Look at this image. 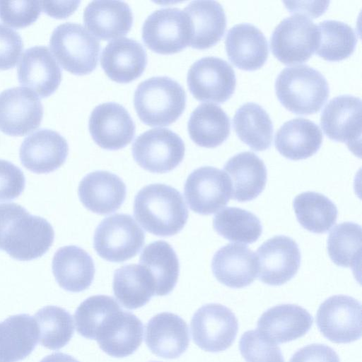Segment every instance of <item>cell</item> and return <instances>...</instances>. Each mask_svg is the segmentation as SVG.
Instances as JSON below:
<instances>
[{
  "instance_id": "6da1fadb",
  "label": "cell",
  "mask_w": 362,
  "mask_h": 362,
  "mask_svg": "<svg viewBox=\"0 0 362 362\" xmlns=\"http://www.w3.org/2000/svg\"><path fill=\"white\" fill-rule=\"evenodd\" d=\"M54 232L45 218L31 215L16 203L0 204V250L19 261L42 257L53 243Z\"/></svg>"
},
{
  "instance_id": "7a4b0ae2",
  "label": "cell",
  "mask_w": 362,
  "mask_h": 362,
  "mask_svg": "<svg viewBox=\"0 0 362 362\" xmlns=\"http://www.w3.org/2000/svg\"><path fill=\"white\" fill-rule=\"evenodd\" d=\"M134 215L148 233L171 236L185 226L188 209L179 191L165 184H151L141 188L134 198Z\"/></svg>"
},
{
  "instance_id": "3957f363",
  "label": "cell",
  "mask_w": 362,
  "mask_h": 362,
  "mask_svg": "<svg viewBox=\"0 0 362 362\" xmlns=\"http://www.w3.org/2000/svg\"><path fill=\"white\" fill-rule=\"evenodd\" d=\"M275 90L280 103L297 115L318 112L327 101L329 85L324 76L308 65L287 66L278 75Z\"/></svg>"
},
{
  "instance_id": "277c9868",
  "label": "cell",
  "mask_w": 362,
  "mask_h": 362,
  "mask_svg": "<svg viewBox=\"0 0 362 362\" xmlns=\"http://www.w3.org/2000/svg\"><path fill=\"white\" fill-rule=\"evenodd\" d=\"M134 105L145 124L168 126L182 114L186 105V93L182 86L171 78L152 77L137 86Z\"/></svg>"
},
{
  "instance_id": "5b68a950",
  "label": "cell",
  "mask_w": 362,
  "mask_h": 362,
  "mask_svg": "<svg viewBox=\"0 0 362 362\" xmlns=\"http://www.w3.org/2000/svg\"><path fill=\"white\" fill-rule=\"evenodd\" d=\"M49 47L61 66L71 74L86 75L98 65L100 43L80 24L68 22L58 25L51 35Z\"/></svg>"
},
{
  "instance_id": "8992f818",
  "label": "cell",
  "mask_w": 362,
  "mask_h": 362,
  "mask_svg": "<svg viewBox=\"0 0 362 362\" xmlns=\"http://www.w3.org/2000/svg\"><path fill=\"white\" fill-rule=\"evenodd\" d=\"M145 233L129 214H116L97 226L93 247L103 259L122 262L135 257L144 245Z\"/></svg>"
},
{
  "instance_id": "52a82bcc",
  "label": "cell",
  "mask_w": 362,
  "mask_h": 362,
  "mask_svg": "<svg viewBox=\"0 0 362 362\" xmlns=\"http://www.w3.org/2000/svg\"><path fill=\"white\" fill-rule=\"evenodd\" d=\"M317 25L305 15L296 13L281 21L270 39L273 54L285 64L308 61L316 50Z\"/></svg>"
},
{
  "instance_id": "ba28073f",
  "label": "cell",
  "mask_w": 362,
  "mask_h": 362,
  "mask_svg": "<svg viewBox=\"0 0 362 362\" xmlns=\"http://www.w3.org/2000/svg\"><path fill=\"white\" fill-rule=\"evenodd\" d=\"M189 18L178 8H165L153 11L142 27V40L154 52L171 54L189 45Z\"/></svg>"
},
{
  "instance_id": "9c48e42d",
  "label": "cell",
  "mask_w": 362,
  "mask_h": 362,
  "mask_svg": "<svg viewBox=\"0 0 362 362\" xmlns=\"http://www.w3.org/2000/svg\"><path fill=\"white\" fill-rule=\"evenodd\" d=\"M135 161L144 170L165 173L175 169L183 160L185 146L182 139L166 128L148 130L136 137L132 148Z\"/></svg>"
},
{
  "instance_id": "30bf717a",
  "label": "cell",
  "mask_w": 362,
  "mask_h": 362,
  "mask_svg": "<svg viewBox=\"0 0 362 362\" xmlns=\"http://www.w3.org/2000/svg\"><path fill=\"white\" fill-rule=\"evenodd\" d=\"M190 327L194 342L202 350L215 353L232 345L238 322L228 308L219 303H209L194 313Z\"/></svg>"
},
{
  "instance_id": "8fae6325",
  "label": "cell",
  "mask_w": 362,
  "mask_h": 362,
  "mask_svg": "<svg viewBox=\"0 0 362 362\" xmlns=\"http://www.w3.org/2000/svg\"><path fill=\"white\" fill-rule=\"evenodd\" d=\"M322 335L336 344H348L361 337V305L353 297L335 295L326 299L316 314Z\"/></svg>"
},
{
  "instance_id": "7c38bea8",
  "label": "cell",
  "mask_w": 362,
  "mask_h": 362,
  "mask_svg": "<svg viewBox=\"0 0 362 362\" xmlns=\"http://www.w3.org/2000/svg\"><path fill=\"white\" fill-rule=\"evenodd\" d=\"M190 93L203 102L223 103L233 94L236 78L233 68L216 57H205L192 64L187 76Z\"/></svg>"
},
{
  "instance_id": "4fadbf2b",
  "label": "cell",
  "mask_w": 362,
  "mask_h": 362,
  "mask_svg": "<svg viewBox=\"0 0 362 362\" xmlns=\"http://www.w3.org/2000/svg\"><path fill=\"white\" fill-rule=\"evenodd\" d=\"M184 194L191 210L201 215H210L228 203L231 197L230 181L223 170L203 166L189 174Z\"/></svg>"
},
{
  "instance_id": "5bb4252c",
  "label": "cell",
  "mask_w": 362,
  "mask_h": 362,
  "mask_svg": "<svg viewBox=\"0 0 362 362\" xmlns=\"http://www.w3.org/2000/svg\"><path fill=\"white\" fill-rule=\"evenodd\" d=\"M43 117V107L31 90L14 87L0 93V130L9 136H25L36 129Z\"/></svg>"
},
{
  "instance_id": "9a60e30c",
  "label": "cell",
  "mask_w": 362,
  "mask_h": 362,
  "mask_svg": "<svg viewBox=\"0 0 362 362\" xmlns=\"http://www.w3.org/2000/svg\"><path fill=\"white\" fill-rule=\"evenodd\" d=\"M259 279L270 286H281L298 272L301 255L290 237L276 235L264 242L256 253Z\"/></svg>"
},
{
  "instance_id": "2e32d148",
  "label": "cell",
  "mask_w": 362,
  "mask_h": 362,
  "mask_svg": "<svg viewBox=\"0 0 362 362\" xmlns=\"http://www.w3.org/2000/svg\"><path fill=\"white\" fill-rule=\"evenodd\" d=\"M361 100L351 95L337 96L322 111L320 124L330 139L346 143L357 154L361 136Z\"/></svg>"
},
{
  "instance_id": "e0dca14e",
  "label": "cell",
  "mask_w": 362,
  "mask_h": 362,
  "mask_svg": "<svg viewBox=\"0 0 362 362\" xmlns=\"http://www.w3.org/2000/svg\"><path fill=\"white\" fill-rule=\"evenodd\" d=\"M142 322L121 308L106 316L98 326L95 340L110 356L124 358L139 347L143 339Z\"/></svg>"
},
{
  "instance_id": "ac0fdd59",
  "label": "cell",
  "mask_w": 362,
  "mask_h": 362,
  "mask_svg": "<svg viewBox=\"0 0 362 362\" xmlns=\"http://www.w3.org/2000/svg\"><path fill=\"white\" fill-rule=\"evenodd\" d=\"M93 141L107 150L125 147L135 135V124L127 110L120 104L108 102L96 106L88 122Z\"/></svg>"
},
{
  "instance_id": "d6986e66",
  "label": "cell",
  "mask_w": 362,
  "mask_h": 362,
  "mask_svg": "<svg viewBox=\"0 0 362 362\" xmlns=\"http://www.w3.org/2000/svg\"><path fill=\"white\" fill-rule=\"evenodd\" d=\"M69 153L66 140L58 132L39 129L27 136L20 147L22 165L37 174L49 173L62 166Z\"/></svg>"
},
{
  "instance_id": "ffe728a7",
  "label": "cell",
  "mask_w": 362,
  "mask_h": 362,
  "mask_svg": "<svg viewBox=\"0 0 362 362\" xmlns=\"http://www.w3.org/2000/svg\"><path fill=\"white\" fill-rule=\"evenodd\" d=\"M19 83L40 98H47L58 88L62 71L50 50L35 46L25 51L18 66Z\"/></svg>"
},
{
  "instance_id": "44dd1931",
  "label": "cell",
  "mask_w": 362,
  "mask_h": 362,
  "mask_svg": "<svg viewBox=\"0 0 362 362\" xmlns=\"http://www.w3.org/2000/svg\"><path fill=\"white\" fill-rule=\"evenodd\" d=\"M145 343L156 356L173 359L188 348L189 332L186 322L176 314L163 312L154 315L146 325Z\"/></svg>"
},
{
  "instance_id": "7402d4cb",
  "label": "cell",
  "mask_w": 362,
  "mask_h": 362,
  "mask_svg": "<svg viewBox=\"0 0 362 362\" xmlns=\"http://www.w3.org/2000/svg\"><path fill=\"white\" fill-rule=\"evenodd\" d=\"M313 323L312 315L305 308L295 304H281L262 314L257 329L265 338L278 344L303 337Z\"/></svg>"
},
{
  "instance_id": "603a6c76",
  "label": "cell",
  "mask_w": 362,
  "mask_h": 362,
  "mask_svg": "<svg viewBox=\"0 0 362 362\" xmlns=\"http://www.w3.org/2000/svg\"><path fill=\"white\" fill-rule=\"evenodd\" d=\"M211 270L222 284L241 288L251 284L258 275L256 255L240 244H227L214 254Z\"/></svg>"
},
{
  "instance_id": "cb8c5ba5",
  "label": "cell",
  "mask_w": 362,
  "mask_h": 362,
  "mask_svg": "<svg viewBox=\"0 0 362 362\" xmlns=\"http://www.w3.org/2000/svg\"><path fill=\"white\" fill-rule=\"evenodd\" d=\"M79 199L88 210L100 215L118 210L126 198V185L108 171L97 170L86 175L78 189Z\"/></svg>"
},
{
  "instance_id": "d4e9b609",
  "label": "cell",
  "mask_w": 362,
  "mask_h": 362,
  "mask_svg": "<svg viewBox=\"0 0 362 362\" xmlns=\"http://www.w3.org/2000/svg\"><path fill=\"white\" fill-rule=\"evenodd\" d=\"M100 64L111 80L127 83L142 74L147 64V54L139 42L120 37L110 42L103 49Z\"/></svg>"
},
{
  "instance_id": "484cf974",
  "label": "cell",
  "mask_w": 362,
  "mask_h": 362,
  "mask_svg": "<svg viewBox=\"0 0 362 362\" xmlns=\"http://www.w3.org/2000/svg\"><path fill=\"white\" fill-rule=\"evenodd\" d=\"M83 23L89 33L102 40L120 38L127 35L133 23L129 5L122 1H93L83 12Z\"/></svg>"
},
{
  "instance_id": "4316f807",
  "label": "cell",
  "mask_w": 362,
  "mask_h": 362,
  "mask_svg": "<svg viewBox=\"0 0 362 362\" xmlns=\"http://www.w3.org/2000/svg\"><path fill=\"white\" fill-rule=\"evenodd\" d=\"M226 49L229 60L238 68L253 71L262 67L269 50L263 33L250 23H239L227 33Z\"/></svg>"
},
{
  "instance_id": "83f0119b",
  "label": "cell",
  "mask_w": 362,
  "mask_h": 362,
  "mask_svg": "<svg viewBox=\"0 0 362 362\" xmlns=\"http://www.w3.org/2000/svg\"><path fill=\"white\" fill-rule=\"evenodd\" d=\"M223 171L230 181L231 198L238 202L251 201L264 190L267 178L262 159L250 151L239 153L224 165Z\"/></svg>"
},
{
  "instance_id": "f1b7e54d",
  "label": "cell",
  "mask_w": 362,
  "mask_h": 362,
  "mask_svg": "<svg viewBox=\"0 0 362 362\" xmlns=\"http://www.w3.org/2000/svg\"><path fill=\"white\" fill-rule=\"evenodd\" d=\"M52 267L59 286L75 293L89 288L95 272L90 255L75 245L60 247L53 257Z\"/></svg>"
},
{
  "instance_id": "f546056e",
  "label": "cell",
  "mask_w": 362,
  "mask_h": 362,
  "mask_svg": "<svg viewBox=\"0 0 362 362\" xmlns=\"http://www.w3.org/2000/svg\"><path fill=\"white\" fill-rule=\"evenodd\" d=\"M322 133L315 122L298 117L288 120L277 130L274 144L285 158L303 160L313 156L320 149Z\"/></svg>"
},
{
  "instance_id": "4dcf8cb0",
  "label": "cell",
  "mask_w": 362,
  "mask_h": 362,
  "mask_svg": "<svg viewBox=\"0 0 362 362\" xmlns=\"http://www.w3.org/2000/svg\"><path fill=\"white\" fill-rule=\"evenodd\" d=\"M189 18V45L204 49L216 44L223 36L226 17L221 4L215 1H193L184 9Z\"/></svg>"
},
{
  "instance_id": "1f68e13d",
  "label": "cell",
  "mask_w": 362,
  "mask_h": 362,
  "mask_svg": "<svg viewBox=\"0 0 362 362\" xmlns=\"http://www.w3.org/2000/svg\"><path fill=\"white\" fill-rule=\"evenodd\" d=\"M39 339L36 321L28 314L8 317L0 322V362H18L28 356Z\"/></svg>"
},
{
  "instance_id": "d6a6232c",
  "label": "cell",
  "mask_w": 362,
  "mask_h": 362,
  "mask_svg": "<svg viewBox=\"0 0 362 362\" xmlns=\"http://www.w3.org/2000/svg\"><path fill=\"white\" fill-rule=\"evenodd\" d=\"M187 129L191 139L196 144L215 148L228 137L230 122L221 107L212 103H202L192 112Z\"/></svg>"
},
{
  "instance_id": "836d02e7",
  "label": "cell",
  "mask_w": 362,
  "mask_h": 362,
  "mask_svg": "<svg viewBox=\"0 0 362 362\" xmlns=\"http://www.w3.org/2000/svg\"><path fill=\"white\" fill-rule=\"evenodd\" d=\"M139 264L153 277L156 296H166L175 288L179 276L180 264L171 245L164 240H156L143 250Z\"/></svg>"
},
{
  "instance_id": "e575fe53",
  "label": "cell",
  "mask_w": 362,
  "mask_h": 362,
  "mask_svg": "<svg viewBox=\"0 0 362 362\" xmlns=\"http://www.w3.org/2000/svg\"><path fill=\"white\" fill-rule=\"evenodd\" d=\"M112 287L118 301L130 310L144 306L156 295L153 277L140 264L124 265L115 270Z\"/></svg>"
},
{
  "instance_id": "d590c367",
  "label": "cell",
  "mask_w": 362,
  "mask_h": 362,
  "mask_svg": "<svg viewBox=\"0 0 362 362\" xmlns=\"http://www.w3.org/2000/svg\"><path fill=\"white\" fill-rule=\"evenodd\" d=\"M233 124L239 139L251 149H268L272 141L273 124L269 115L259 105L247 103L235 112Z\"/></svg>"
},
{
  "instance_id": "8d00e7d4",
  "label": "cell",
  "mask_w": 362,
  "mask_h": 362,
  "mask_svg": "<svg viewBox=\"0 0 362 362\" xmlns=\"http://www.w3.org/2000/svg\"><path fill=\"white\" fill-rule=\"evenodd\" d=\"M293 206L301 226L314 233H327L337 219L336 205L318 192H305L297 195Z\"/></svg>"
},
{
  "instance_id": "74e56055",
  "label": "cell",
  "mask_w": 362,
  "mask_h": 362,
  "mask_svg": "<svg viewBox=\"0 0 362 362\" xmlns=\"http://www.w3.org/2000/svg\"><path fill=\"white\" fill-rule=\"evenodd\" d=\"M213 226L225 239L244 244L257 241L262 233L257 216L237 207H226L218 212L214 217Z\"/></svg>"
},
{
  "instance_id": "f35d334b",
  "label": "cell",
  "mask_w": 362,
  "mask_h": 362,
  "mask_svg": "<svg viewBox=\"0 0 362 362\" xmlns=\"http://www.w3.org/2000/svg\"><path fill=\"white\" fill-rule=\"evenodd\" d=\"M318 33L316 54L327 61H341L354 51L357 37L347 23L326 20L317 25Z\"/></svg>"
},
{
  "instance_id": "ab89813d",
  "label": "cell",
  "mask_w": 362,
  "mask_h": 362,
  "mask_svg": "<svg viewBox=\"0 0 362 362\" xmlns=\"http://www.w3.org/2000/svg\"><path fill=\"white\" fill-rule=\"evenodd\" d=\"M40 343L47 349L58 350L66 345L74 333L71 315L55 305L45 306L35 315Z\"/></svg>"
},
{
  "instance_id": "60d3db41",
  "label": "cell",
  "mask_w": 362,
  "mask_h": 362,
  "mask_svg": "<svg viewBox=\"0 0 362 362\" xmlns=\"http://www.w3.org/2000/svg\"><path fill=\"white\" fill-rule=\"evenodd\" d=\"M327 251L336 265L356 269L361 257V226L354 222L335 226L327 239Z\"/></svg>"
},
{
  "instance_id": "b9f144b4",
  "label": "cell",
  "mask_w": 362,
  "mask_h": 362,
  "mask_svg": "<svg viewBox=\"0 0 362 362\" xmlns=\"http://www.w3.org/2000/svg\"><path fill=\"white\" fill-rule=\"evenodd\" d=\"M119 303L111 296L95 295L83 300L74 313L77 332L82 337L95 339L99 325L112 311L119 308Z\"/></svg>"
},
{
  "instance_id": "7bdbcfd3",
  "label": "cell",
  "mask_w": 362,
  "mask_h": 362,
  "mask_svg": "<svg viewBox=\"0 0 362 362\" xmlns=\"http://www.w3.org/2000/svg\"><path fill=\"white\" fill-rule=\"evenodd\" d=\"M239 349L246 362H285L278 344L265 338L257 329L243 334Z\"/></svg>"
},
{
  "instance_id": "ee69618b",
  "label": "cell",
  "mask_w": 362,
  "mask_h": 362,
  "mask_svg": "<svg viewBox=\"0 0 362 362\" xmlns=\"http://www.w3.org/2000/svg\"><path fill=\"white\" fill-rule=\"evenodd\" d=\"M42 4L38 1H0V19L16 28H25L37 21Z\"/></svg>"
},
{
  "instance_id": "f6af8a7d",
  "label": "cell",
  "mask_w": 362,
  "mask_h": 362,
  "mask_svg": "<svg viewBox=\"0 0 362 362\" xmlns=\"http://www.w3.org/2000/svg\"><path fill=\"white\" fill-rule=\"evenodd\" d=\"M22 170L12 163L0 159V202L17 198L25 188Z\"/></svg>"
},
{
  "instance_id": "bcb514c9",
  "label": "cell",
  "mask_w": 362,
  "mask_h": 362,
  "mask_svg": "<svg viewBox=\"0 0 362 362\" xmlns=\"http://www.w3.org/2000/svg\"><path fill=\"white\" fill-rule=\"evenodd\" d=\"M23 49L20 35L12 28L0 23V70L13 68Z\"/></svg>"
},
{
  "instance_id": "7dc6e473",
  "label": "cell",
  "mask_w": 362,
  "mask_h": 362,
  "mask_svg": "<svg viewBox=\"0 0 362 362\" xmlns=\"http://www.w3.org/2000/svg\"><path fill=\"white\" fill-rule=\"evenodd\" d=\"M289 362H340V360L332 348L325 344H313L298 349Z\"/></svg>"
},
{
  "instance_id": "c3c4849f",
  "label": "cell",
  "mask_w": 362,
  "mask_h": 362,
  "mask_svg": "<svg viewBox=\"0 0 362 362\" xmlns=\"http://www.w3.org/2000/svg\"><path fill=\"white\" fill-rule=\"evenodd\" d=\"M80 1H41L42 9L56 18H64L72 14Z\"/></svg>"
},
{
  "instance_id": "681fc988",
  "label": "cell",
  "mask_w": 362,
  "mask_h": 362,
  "mask_svg": "<svg viewBox=\"0 0 362 362\" xmlns=\"http://www.w3.org/2000/svg\"><path fill=\"white\" fill-rule=\"evenodd\" d=\"M284 3L291 12L304 15L308 14L314 16L313 18H315L322 13L326 10L327 5L329 4V2L326 1L322 2L320 6H313L311 7V6L301 5L299 2H298L300 4L299 5H296L295 2L284 1Z\"/></svg>"
},
{
  "instance_id": "f907efd6",
  "label": "cell",
  "mask_w": 362,
  "mask_h": 362,
  "mask_svg": "<svg viewBox=\"0 0 362 362\" xmlns=\"http://www.w3.org/2000/svg\"><path fill=\"white\" fill-rule=\"evenodd\" d=\"M40 362H79L73 356L61 353H53L43 358Z\"/></svg>"
}]
</instances>
